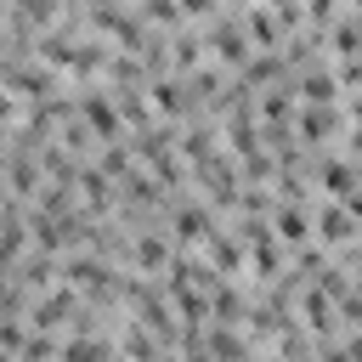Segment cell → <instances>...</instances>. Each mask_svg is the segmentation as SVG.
<instances>
[{
  "mask_svg": "<svg viewBox=\"0 0 362 362\" xmlns=\"http://www.w3.org/2000/svg\"><path fill=\"white\" fill-rule=\"evenodd\" d=\"M209 51L226 62V68H243L249 62V28L238 17H215L209 23Z\"/></svg>",
  "mask_w": 362,
  "mask_h": 362,
  "instance_id": "cell-1",
  "label": "cell"
},
{
  "mask_svg": "<svg viewBox=\"0 0 362 362\" xmlns=\"http://www.w3.org/2000/svg\"><path fill=\"white\" fill-rule=\"evenodd\" d=\"M62 362H119V351L107 345V334H68Z\"/></svg>",
  "mask_w": 362,
  "mask_h": 362,
  "instance_id": "cell-2",
  "label": "cell"
},
{
  "mask_svg": "<svg viewBox=\"0 0 362 362\" xmlns=\"http://www.w3.org/2000/svg\"><path fill=\"white\" fill-rule=\"evenodd\" d=\"M209 232H215L209 204H181V209H175V243H204Z\"/></svg>",
  "mask_w": 362,
  "mask_h": 362,
  "instance_id": "cell-3",
  "label": "cell"
},
{
  "mask_svg": "<svg viewBox=\"0 0 362 362\" xmlns=\"http://www.w3.org/2000/svg\"><path fill=\"white\" fill-rule=\"evenodd\" d=\"M130 260H136V272H170V243L158 238V232H147V238H136L130 243Z\"/></svg>",
  "mask_w": 362,
  "mask_h": 362,
  "instance_id": "cell-4",
  "label": "cell"
},
{
  "mask_svg": "<svg viewBox=\"0 0 362 362\" xmlns=\"http://www.w3.org/2000/svg\"><path fill=\"white\" fill-rule=\"evenodd\" d=\"M317 226H322V243H351V238H356V221H351V209H339V204H322Z\"/></svg>",
  "mask_w": 362,
  "mask_h": 362,
  "instance_id": "cell-5",
  "label": "cell"
},
{
  "mask_svg": "<svg viewBox=\"0 0 362 362\" xmlns=\"http://www.w3.org/2000/svg\"><path fill=\"white\" fill-rule=\"evenodd\" d=\"M356 181H362V170H356V164H345V158H322V187H328L334 198H351V192H356Z\"/></svg>",
  "mask_w": 362,
  "mask_h": 362,
  "instance_id": "cell-6",
  "label": "cell"
},
{
  "mask_svg": "<svg viewBox=\"0 0 362 362\" xmlns=\"http://www.w3.org/2000/svg\"><path fill=\"white\" fill-rule=\"evenodd\" d=\"M277 238L288 243V249H305V238H311V221H305V209H277Z\"/></svg>",
  "mask_w": 362,
  "mask_h": 362,
  "instance_id": "cell-7",
  "label": "cell"
},
{
  "mask_svg": "<svg viewBox=\"0 0 362 362\" xmlns=\"http://www.w3.org/2000/svg\"><path fill=\"white\" fill-rule=\"evenodd\" d=\"M130 153H136V147H124V141H107V153L96 158V170H102V175H113V181H124V175L136 170V164H130Z\"/></svg>",
  "mask_w": 362,
  "mask_h": 362,
  "instance_id": "cell-8",
  "label": "cell"
},
{
  "mask_svg": "<svg viewBox=\"0 0 362 362\" xmlns=\"http://www.w3.org/2000/svg\"><path fill=\"white\" fill-rule=\"evenodd\" d=\"M334 119H339L334 107H317V113H305V119H300V136H305V141H328Z\"/></svg>",
  "mask_w": 362,
  "mask_h": 362,
  "instance_id": "cell-9",
  "label": "cell"
},
{
  "mask_svg": "<svg viewBox=\"0 0 362 362\" xmlns=\"http://www.w3.org/2000/svg\"><path fill=\"white\" fill-rule=\"evenodd\" d=\"M181 11L198 17V23H215V0H181Z\"/></svg>",
  "mask_w": 362,
  "mask_h": 362,
  "instance_id": "cell-10",
  "label": "cell"
},
{
  "mask_svg": "<svg viewBox=\"0 0 362 362\" xmlns=\"http://www.w3.org/2000/svg\"><path fill=\"white\" fill-rule=\"evenodd\" d=\"M272 6H300V0H272Z\"/></svg>",
  "mask_w": 362,
  "mask_h": 362,
  "instance_id": "cell-11",
  "label": "cell"
},
{
  "mask_svg": "<svg viewBox=\"0 0 362 362\" xmlns=\"http://www.w3.org/2000/svg\"><path fill=\"white\" fill-rule=\"evenodd\" d=\"M356 11H362V0H356Z\"/></svg>",
  "mask_w": 362,
  "mask_h": 362,
  "instance_id": "cell-12",
  "label": "cell"
},
{
  "mask_svg": "<svg viewBox=\"0 0 362 362\" xmlns=\"http://www.w3.org/2000/svg\"><path fill=\"white\" fill-rule=\"evenodd\" d=\"M158 362H164V356H158Z\"/></svg>",
  "mask_w": 362,
  "mask_h": 362,
  "instance_id": "cell-13",
  "label": "cell"
}]
</instances>
